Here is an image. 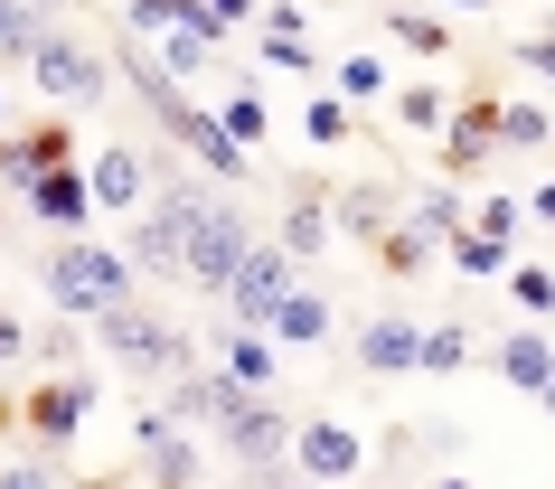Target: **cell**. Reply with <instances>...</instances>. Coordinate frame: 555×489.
Masks as SVG:
<instances>
[{
    "label": "cell",
    "mask_w": 555,
    "mask_h": 489,
    "mask_svg": "<svg viewBox=\"0 0 555 489\" xmlns=\"http://www.w3.org/2000/svg\"><path fill=\"white\" fill-rule=\"evenodd\" d=\"M38 283H48V301L66 320H94V311H114V301H132V255L94 245V235H57L38 255Z\"/></svg>",
    "instance_id": "1"
},
{
    "label": "cell",
    "mask_w": 555,
    "mask_h": 489,
    "mask_svg": "<svg viewBox=\"0 0 555 489\" xmlns=\"http://www.w3.org/2000/svg\"><path fill=\"white\" fill-rule=\"evenodd\" d=\"M94 348L114 358V368H132V376H189L198 368V339L179 330V320H160L151 301H114V311H94Z\"/></svg>",
    "instance_id": "2"
},
{
    "label": "cell",
    "mask_w": 555,
    "mask_h": 489,
    "mask_svg": "<svg viewBox=\"0 0 555 489\" xmlns=\"http://www.w3.org/2000/svg\"><path fill=\"white\" fill-rule=\"evenodd\" d=\"M151 114H160V132H170V142L189 151V160H198L207 179H245V170H255V151L235 142V132H227L217 114H207V104H189L179 86H170V94H151Z\"/></svg>",
    "instance_id": "3"
},
{
    "label": "cell",
    "mask_w": 555,
    "mask_h": 489,
    "mask_svg": "<svg viewBox=\"0 0 555 489\" xmlns=\"http://www.w3.org/2000/svg\"><path fill=\"white\" fill-rule=\"evenodd\" d=\"M245 255H255V235H245V217L207 198L198 217H189V283H198L207 301H227V283H235V263H245Z\"/></svg>",
    "instance_id": "4"
},
{
    "label": "cell",
    "mask_w": 555,
    "mask_h": 489,
    "mask_svg": "<svg viewBox=\"0 0 555 489\" xmlns=\"http://www.w3.org/2000/svg\"><path fill=\"white\" fill-rule=\"evenodd\" d=\"M48 170H76V123H66V114L10 123V132H0V189H20V198H29Z\"/></svg>",
    "instance_id": "5"
},
{
    "label": "cell",
    "mask_w": 555,
    "mask_h": 489,
    "mask_svg": "<svg viewBox=\"0 0 555 489\" xmlns=\"http://www.w3.org/2000/svg\"><path fill=\"white\" fill-rule=\"evenodd\" d=\"M217 452L245 461V471H283V452H293V414H283V396H245L217 424Z\"/></svg>",
    "instance_id": "6"
},
{
    "label": "cell",
    "mask_w": 555,
    "mask_h": 489,
    "mask_svg": "<svg viewBox=\"0 0 555 489\" xmlns=\"http://www.w3.org/2000/svg\"><path fill=\"white\" fill-rule=\"evenodd\" d=\"M29 76L57 104H104L114 94V76H104V57L94 48H76V38H57V29H38V48H29Z\"/></svg>",
    "instance_id": "7"
},
{
    "label": "cell",
    "mask_w": 555,
    "mask_h": 489,
    "mask_svg": "<svg viewBox=\"0 0 555 489\" xmlns=\"http://www.w3.org/2000/svg\"><path fill=\"white\" fill-rule=\"evenodd\" d=\"M293 273H301V263L283 255V245H255V255L235 263V283H227V311H235V330H263V320L283 311V292H293Z\"/></svg>",
    "instance_id": "8"
},
{
    "label": "cell",
    "mask_w": 555,
    "mask_h": 489,
    "mask_svg": "<svg viewBox=\"0 0 555 489\" xmlns=\"http://www.w3.org/2000/svg\"><path fill=\"white\" fill-rule=\"evenodd\" d=\"M255 396V386H235L227 368H189V376H170V396H160V414H170L179 433H217L235 414V404Z\"/></svg>",
    "instance_id": "9"
},
{
    "label": "cell",
    "mask_w": 555,
    "mask_h": 489,
    "mask_svg": "<svg viewBox=\"0 0 555 489\" xmlns=\"http://www.w3.org/2000/svg\"><path fill=\"white\" fill-rule=\"evenodd\" d=\"M207 368H227L235 386H255V396H283V348L263 339V330H235V320H207Z\"/></svg>",
    "instance_id": "10"
},
{
    "label": "cell",
    "mask_w": 555,
    "mask_h": 489,
    "mask_svg": "<svg viewBox=\"0 0 555 489\" xmlns=\"http://www.w3.org/2000/svg\"><path fill=\"white\" fill-rule=\"evenodd\" d=\"M86 404H94V386L76 368H57L48 386H38L29 404H20V424H29V442H48V452H66L76 433H86Z\"/></svg>",
    "instance_id": "11"
},
{
    "label": "cell",
    "mask_w": 555,
    "mask_h": 489,
    "mask_svg": "<svg viewBox=\"0 0 555 489\" xmlns=\"http://www.w3.org/2000/svg\"><path fill=\"white\" fill-rule=\"evenodd\" d=\"M293 471L301 480H358L367 471V442H358L349 424H330V414H311V424H293Z\"/></svg>",
    "instance_id": "12"
},
{
    "label": "cell",
    "mask_w": 555,
    "mask_h": 489,
    "mask_svg": "<svg viewBox=\"0 0 555 489\" xmlns=\"http://www.w3.org/2000/svg\"><path fill=\"white\" fill-rule=\"evenodd\" d=\"M86 189H94V207H142L151 160H142L132 142H104V151H94V170H86Z\"/></svg>",
    "instance_id": "13"
},
{
    "label": "cell",
    "mask_w": 555,
    "mask_h": 489,
    "mask_svg": "<svg viewBox=\"0 0 555 489\" xmlns=\"http://www.w3.org/2000/svg\"><path fill=\"white\" fill-rule=\"evenodd\" d=\"M414 348H424L414 320H367V330H358V368H367V376H405Z\"/></svg>",
    "instance_id": "14"
},
{
    "label": "cell",
    "mask_w": 555,
    "mask_h": 489,
    "mask_svg": "<svg viewBox=\"0 0 555 489\" xmlns=\"http://www.w3.org/2000/svg\"><path fill=\"white\" fill-rule=\"evenodd\" d=\"M263 339H273V348H321V339H330V301L293 283V292H283V311L263 320Z\"/></svg>",
    "instance_id": "15"
},
{
    "label": "cell",
    "mask_w": 555,
    "mask_h": 489,
    "mask_svg": "<svg viewBox=\"0 0 555 489\" xmlns=\"http://www.w3.org/2000/svg\"><path fill=\"white\" fill-rule=\"evenodd\" d=\"M490 368H499V386L537 396V386L555 376V348H546V330H518V339H499V348H490Z\"/></svg>",
    "instance_id": "16"
},
{
    "label": "cell",
    "mask_w": 555,
    "mask_h": 489,
    "mask_svg": "<svg viewBox=\"0 0 555 489\" xmlns=\"http://www.w3.org/2000/svg\"><path fill=\"white\" fill-rule=\"evenodd\" d=\"M29 207H38V217H48L57 235H86V217H94V189H86L76 170H48V179L29 189Z\"/></svg>",
    "instance_id": "17"
},
{
    "label": "cell",
    "mask_w": 555,
    "mask_h": 489,
    "mask_svg": "<svg viewBox=\"0 0 555 489\" xmlns=\"http://www.w3.org/2000/svg\"><path fill=\"white\" fill-rule=\"evenodd\" d=\"M321 245H330V189L311 179V189H293V207H283V255L311 263Z\"/></svg>",
    "instance_id": "18"
},
{
    "label": "cell",
    "mask_w": 555,
    "mask_h": 489,
    "mask_svg": "<svg viewBox=\"0 0 555 489\" xmlns=\"http://www.w3.org/2000/svg\"><path fill=\"white\" fill-rule=\"evenodd\" d=\"M499 142V94H470L462 114H452V142H442V170H470L480 151Z\"/></svg>",
    "instance_id": "19"
},
{
    "label": "cell",
    "mask_w": 555,
    "mask_h": 489,
    "mask_svg": "<svg viewBox=\"0 0 555 489\" xmlns=\"http://www.w3.org/2000/svg\"><path fill=\"white\" fill-rule=\"evenodd\" d=\"M442 255H452V273H462V283H499V273H508V245H499V235H480V227L442 235Z\"/></svg>",
    "instance_id": "20"
},
{
    "label": "cell",
    "mask_w": 555,
    "mask_h": 489,
    "mask_svg": "<svg viewBox=\"0 0 555 489\" xmlns=\"http://www.w3.org/2000/svg\"><path fill=\"white\" fill-rule=\"evenodd\" d=\"M122 29L151 38V29H217V20H207V0H122Z\"/></svg>",
    "instance_id": "21"
},
{
    "label": "cell",
    "mask_w": 555,
    "mask_h": 489,
    "mask_svg": "<svg viewBox=\"0 0 555 489\" xmlns=\"http://www.w3.org/2000/svg\"><path fill=\"white\" fill-rule=\"evenodd\" d=\"M434 255H442V245H434V235H414V227H386V235H377V263L396 273V283H414Z\"/></svg>",
    "instance_id": "22"
},
{
    "label": "cell",
    "mask_w": 555,
    "mask_h": 489,
    "mask_svg": "<svg viewBox=\"0 0 555 489\" xmlns=\"http://www.w3.org/2000/svg\"><path fill=\"white\" fill-rule=\"evenodd\" d=\"M405 227H414V235H434V245H442V235H462V227H470L462 189H424V198H414V217H405Z\"/></svg>",
    "instance_id": "23"
},
{
    "label": "cell",
    "mask_w": 555,
    "mask_h": 489,
    "mask_svg": "<svg viewBox=\"0 0 555 489\" xmlns=\"http://www.w3.org/2000/svg\"><path fill=\"white\" fill-rule=\"evenodd\" d=\"M414 368H424V376H452V368H470V330H462V320H442V330H424V348H414Z\"/></svg>",
    "instance_id": "24"
},
{
    "label": "cell",
    "mask_w": 555,
    "mask_h": 489,
    "mask_svg": "<svg viewBox=\"0 0 555 489\" xmlns=\"http://www.w3.org/2000/svg\"><path fill=\"white\" fill-rule=\"evenodd\" d=\"M330 217L349 235H386V189H330Z\"/></svg>",
    "instance_id": "25"
},
{
    "label": "cell",
    "mask_w": 555,
    "mask_h": 489,
    "mask_svg": "<svg viewBox=\"0 0 555 489\" xmlns=\"http://www.w3.org/2000/svg\"><path fill=\"white\" fill-rule=\"evenodd\" d=\"M499 142H518V151L555 142V114H546V104H508V94H499Z\"/></svg>",
    "instance_id": "26"
},
{
    "label": "cell",
    "mask_w": 555,
    "mask_h": 489,
    "mask_svg": "<svg viewBox=\"0 0 555 489\" xmlns=\"http://www.w3.org/2000/svg\"><path fill=\"white\" fill-rule=\"evenodd\" d=\"M396 123H405V132H442V123H452V94L442 86H405L396 94Z\"/></svg>",
    "instance_id": "27"
},
{
    "label": "cell",
    "mask_w": 555,
    "mask_h": 489,
    "mask_svg": "<svg viewBox=\"0 0 555 489\" xmlns=\"http://www.w3.org/2000/svg\"><path fill=\"white\" fill-rule=\"evenodd\" d=\"M255 57H263V66H283V76H311V66H321V57H311V29H263Z\"/></svg>",
    "instance_id": "28"
},
{
    "label": "cell",
    "mask_w": 555,
    "mask_h": 489,
    "mask_svg": "<svg viewBox=\"0 0 555 489\" xmlns=\"http://www.w3.org/2000/svg\"><path fill=\"white\" fill-rule=\"evenodd\" d=\"M499 283L518 292V311H537V320L555 311V273H546V263H508V273H499Z\"/></svg>",
    "instance_id": "29"
},
{
    "label": "cell",
    "mask_w": 555,
    "mask_h": 489,
    "mask_svg": "<svg viewBox=\"0 0 555 489\" xmlns=\"http://www.w3.org/2000/svg\"><path fill=\"white\" fill-rule=\"evenodd\" d=\"M470 227H480V235H499V245H518L527 198H508V189H499V198H480V207H470Z\"/></svg>",
    "instance_id": "30"
},
{
    "label": "cell",
    "mask_w": 555,
    "mask_h": 489,
    "mask_svg": "<svg viewBox=\"0 0 555 489\" xmlns=\"http://www.w3.org/2000/svg\"><path fill=\"white\" fill-rule=\"evenodd\" d=\"M38 29H48V20H38L29 0H0V57H29V48H38Z\"/></svg>",
    "instance_id": "31"
},
{
    "label": "cell",
    "mask_w": 555,
    "mask_h": 489,
    "mask_svg": "<svg viewBox=\"0 0 555 489\" xmlns=\"http://www.w3.org/2000/svg\"><path fill=\"white\" fill-rule=\"evenodd\" d=\"M217 123H227L235 142L255 151V142H263V123H273V114H263V94H227V104H217Z\"/></svg>",
    "instance_id": "32"
},
{
    "label": "cell",
    "mask_w": 555,
    "mask_h": 489,
    "mask_svg": "<svg viewBox=\"0 0 555 489\" xmlns=\"http://www.w3.org/2000/svg\"><path fill=\"white\" fill-rule=\"evenodd\" d=\"M349 94H321V104H311V114H301V132H311V142H349Z\"/></svg>",
    "instance_id": "33"
},
{
    "label": "cell",
    "mask_w": 555,
    "mask_h": 489,
    "mask_svg": "<svg viewBox=\"0 0 555 489\" xmlns=\"http://www.w3.org/2000/svg\"><path fill=\"white\" fill-rule=\"evenodd\" d=\"M396 38L424 48V57H452V29H442V20H414V10H396Z\"/></svg>",
    "instance_id": "34"
},
{
    "label": "cell",
    "mask_w": 555,
    "mask_h": 489,
    "mask_svg": "<svg viewBox=\"0 0 555 489\" xmlns=\"http://www.w3.org/2000/svg\"><path fill=\"white\" fill-rule=\"evenodd\" d=\"M339 94H358V104H367V94H386V66L367 57V48H358V57H339Z\"/></svg>",
    "instance_id": "35"
},
{
    "label": "cell",
    "mask_w": 555,
    "mask_h": 489,
    "mask_svg": "<svg viewBox=\"0 0 555 489\" xmlns=\"http://www.w3.org/2000/svg\"><path fill=\"white\" fill-rule=\"evenodd\" d=\"M508 66H527V76H555V29H546V38H508Z\"/></svg>",
    "instance_id": "36"
},
{
    "label": "cell",
    "mask_w": 555,
    "mask_h": 489,
    "mask_svg": "<svg viewBox=\"0 0 555 489\" xmlns=\"http://www.w3.org/2000/svg\"><path fill=\"white\" fill-rule=\"evenodd\" d=\"M0 489H57V461H0Z\"/></svg>",
    "instance_id": "37"
},
{
    "label": "cell",
    "mask_w": 555,
    "mask_h": 489,
    "mask_svg": "<svg viewBox=\"0 0 555 489\" xmlns=\"http://www.w3.org/2000/svg\"><path fill=\"white\" fill-rule=\"evenodd\" d=\"M38 358H48V376L76 368V330H48V339H38Z\"/></svg>",
    "instance_id": "38"
},
{
    "label": "cell",
    "mask_w": 555,
    "mask_h": 489,
    "mask_svg": "<svg viewBox=\"0 0 555 489\" xmlns=\"http://www.w3.org/2000/svg\"><path fill=\"white\" fill-rule=\"evenodd\" d=\"M20 348H29V330H20V311L0 301V358H20Z\"/></svg>",
    "instance_id": "39"
},
{
    "label": "cell",
    "mask_w": 555,
    "mask_h": 489,
    "mask_svg": "<svg viewBox=\"0 0 555 489\" xmlns=\"http://www.w3.org/2000/svg\"><path fill=\"white\" fill-rule=\"evenodd\" d=\"M207 20L227 29V20H255V0H207Z\"/></svg>",
    "instance_id": "40"
},
{
    "label": "cell",
    "mask_w": 555,
    "mask_h": 489,
    "mask_svg": "<svg viewBox=\"0 0 555 489\" xmlns=\"http://www.w3.org/2000/svg\"><path fill=\"white\" fill-rule=\"evenodd\" d=\"M527 217H537V227H555V179L537 189V198H527Z\"/></svg>",
    "instance_id": "41"
},
{
    "label": "cell",
    "mask_w": 555,
    "mask_h": 489,
    "mask_svg": "<svg viewBox=\"0 0 555 489\" xmlns=\"http://www.w3.org/2000/svg\"><path fill=\"white\" fill-rule=\"evenodd\" d=\"M255 489H321V480H273V471H263V480Z\"/></svg>",
    "instance_id": "42"
},
{
    "label": "cell",
    "mask_w": 555,
    "mask_h": 489,
    "mask_svg": "<svg viewBox=\"0 0 555 489\" xmlns=\"http://www.w3.org/2000/svg\"><path fill=\"white\" fill-rule=\"evenodd\" d=\"M10 424H20V404H10V396H0V433H10Z\"/></svg>",
    "instance_id": "43"
},
{
    "label": "cell",
    "mask_w": 555,
    "mask_h": 489,
    "mask_svg": "<svg viewBox=\"0 0 555 489\" xmlns=\"http://www.w3.org/2000/svg\"><path fill=\"white\" fill-rule=\"evenodd\" d=\"M537 404H546V414H555V376H546V386H537Z\"/></svg>",
    "instance_id": "44"
},
{
    "label": "cell",
    "mask_w": 555,
    "mask_h": 489,
    "mask_svg": "<svg viewBox=\"0 0 555 489\" xmlns=\"http://www.w3.org/2000/svg\"><path fill=\"white\" fill-rule=\"evenodd\" d=\"M0 132H10V94H0Z\"/></svg>",
    "instance_id": "45"
},
{
    "label": "cell",
    "mask_w": 555,
    "mask_h": 489,
    "mask_svg": "<svg viewBox=\"0 0 555 489\" xmlns=\"http://www.w3.org/2000/svg\"><path fill=\"white\" fill-rule=\"evenodd\" d=\"M29 10H48V0H29ZM57 10H66V0H57Z\"/></svg>",
    "instance_id": "46"
},
{
    "label": "cell",
    "mask_w": 555,
    "mask_h": 489,
    "mask_svg": "<svg viewBox=\"0 0 555 489\" xmlns=\"http://www.w3.org/2000/svg\"><path fill=\"white\" fill-rule=\"evenodd\" d=\"M442 489H470V480H442Z\"/></svg>",
    "instance_id": "47"
},
{
    "label": "cell",
    "mask_w": 555,
    "mask_h": 489,
    "mask_svg": "<svg viewBox=\"0 0 555 489\" xmlns=\"http://www.w3.org/2000/svg\"><path fill=\"white\" fill-rule=\"evenodd\" d=\"M462 10H480V0H462Z\"/></svg>",
    "instance_id": "48"
}]
</instances>
